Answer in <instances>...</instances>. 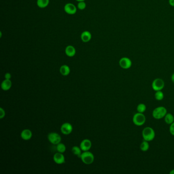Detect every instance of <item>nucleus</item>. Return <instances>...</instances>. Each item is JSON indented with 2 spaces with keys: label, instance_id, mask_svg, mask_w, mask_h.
I'll return each instance as SVG.
<instances>
[{
  "label": "nucleus",
  "instance_id": "f257e3e1",
  "mask_svg": "<svg viewBox=\"0 0 174 174\" xmlns=\"http://www.w3.org/2000/svg\"><path fill=\"white\" fill-rule=\"evenodd\" d=\"M142 136L143 140L147 141H153L155 137V132L153 129L147 127L143 129L142 131Z\"/></svg>",
  "mask_w": 174,
  "mask_h": 174
},
{
  "label": "nucleus",
  "instance_id": "f03ea898",
  "mask_svg": "<svg viewBox=\"0 0 174 174\" xmlns=\"http://www.w3.org/2000/svg\"><path fill=\"white\" fill-rule=\"evenodd\" d=\"M167 109L164 106H159L154 109L152 112V116L156 120L164 118L167 113Z\"/></svg>",
  "mask_w": 174,
  "mask_h": 174
},
{
  "label": "nucleus",
  "instance_id": "7ed1b4c3",
  "mask_svg": "<svg viewBox=\"0 0 174 174\" xmlns=\"http://www.w3.org/2000/svg\"><path fill=\"white\" fill-rule=\"evenodd\" d=\"M133 122L137 126H141L144 125L146 121V118L143 113L137 112L133 116Z\"/></svg>",
  "mask_w": 174,
  "mask_h": 174
},
{
  "label": "nucleus",
  "instance_id": "20e7f679",
  "mask_svg": "<svg viewBox=\"0 0 174 174\" xmlns=\"http://www.w3.org/2000/svg\"><path fill=\"white\" fill-rule=\"evenodd\" d=\"M80 158L83 163L86 164H90L93 163L95 159L93 154L88 151H85L82 153Z\"/></svg>",
  "mask_w": 174,
  "mask_h": 174
},
{
  "label": "nucleus",
  "instance_id": "39448f33",
  "mask_svg": "<svg viewBox=\"0 0 174 174\" xmlns=\"http://www.w3.org/2000/svg\"><path fill=\"white\" fill-rule=\"evenodd\" d=\"M164 82L161 78L154 79L152 83V88L154 91L162 90L164 87Z\"/></svg>",
  "mask_w": 174,
  "mask_h": 174
},
{
  "label": "nucleus",
  "instance_id": "423d86ee",
  "mask_svg": "<svg viewBox=\"0 0 174 174\" xmlns=\"http://www.w3.org/2000/svg\"><path fill=\"white\" fill-rule=\"evenodd\" d=\"M48 140L53 145H57L61 141L60 135L56 132L50 133L48 136Z\"/></svg>",
  "mask_w": 174,
  "mask_h": 174
},
{
  "label": "nucleus",
  "instance_id": "0eeeda50",
  "mask_svg": "<svg viewBox=\"0 0 174 174\" xmlns=\"http://www.w3.org/2000/svg\"><path fill=\"white\" fill-rule=\"evenodd\" d=\"M132 61L130 58L128 57H122L119 61V65L120 68L125 70H127L130 68L132 66Z\"/></svg>",
  "mask_w": 174,
  "mask_h": 174
},
{
  "label": "nucleus",
  "instance_id": "6e6552de",
  "mask_svg": "<svg viewBox=\"0 0 174 174\" xmlns=\"http://www.w3.org/2000/svg\"><path fill=\"white\" fill-rule=\"evenodd\" d=\"M61 131L64 135L70 134L73 131V126L69 122H65L61 127Z\"/></svg>",
  "mask_w": 174,
  "mask_h": 174
},
{
  "label": "nucleus",
  "instance_id": "1a4fd4ad",
  "mask_svg": "<svg viewBox=\"0 0 174 174\" xmlns=\"http://www.w3.org/2000/svg\"><path fill=\"white\" fill-rule=\"evenodd\" d=\"M64 9L65 12L68 15H74L77 12L76 7L72 3L66 4L64 6Z\"/></svg>",
  "mask_w": 174,
  "mask_h": 174
},
{
  "label": "nucleus",
  "instance_id": "9d476101",
  "mask_svg": "<svg viewBox=\"0 0 174 174\" xmlns=\"http://www.w3.org/2000/svg\"><path fill=\"white\" fill-rule=\"evenodd\" d=\"M91 145L92 144L91 141L88 139H85L81 142L80 147L82 151L84 152L88 151L91 148Z\"/></svg>",
  "mask_w": 174,
  "mask_h": 174
},
{
  "label": "nucleus",
  "instance_id": "9b49d317",
  "mask_svg": "<svg viewBox=\"0 0 174 174\" xmlns=\"http://www.w3.org/2000/svg\"><path fill=\"white\" fill-rule=\"evenodd\" d=\"M53 159L54 162L58 164H64L65 162V158L64 155L62 154V153L59 152L54 154Z\"/></svg>",
  "mask_w": 174,
  "mask_h": 174
},
{
  "label": "nucleus",
  "instance_id": "f8f14e48",
  "mask_svg": "<svg viewBox=\"0 0 174 174\" xmlns=\"http://www.w3.org/2000/svg\"><path fill=\"white\" fill-rule=\"evenodd\" d=\"M22 139L25 141H28L32 136V133L29 129H24L21 133Z\"/></svg>",
  "mask_w": 174,
  "mask_h": 174
},
{
  "label": "nucleus",
  "instance_id": "ddd939ff",
  "mask_svg": "<svg viewBox=\"0 0 174 174\" xmlns=\"http://www.w3.org/2000/svg\"><path fill=\"white\" fill-rule=\"evenodd\" d=\"M12 86V82L10 80L8 79H5L3 81L2 83L1 84V87L3 90L7 91L10 89L11 87Z\"/></svg>",
  "mask_w": 174,
  "mask_h": 174
},
{
  "label": "nucleus",
  "instance_id": "4468645a",
  "mask_svg": "<svg viewBox=\"0 0 174 174\" xmlns=\"http://www.w3.org/2000/svg\"><path fill=\"white\" fill-rule=\"evenodd\" d=\"M81 38L84 42H89L91 39V33L89 31H84L81 34Z\"/></svg>",
  "mask_w": 174,
  "mask_h": 174
},
{
  "label": "nucleus",
  "instance_id": "2eb2a0df",
  "mask_svg": "<svg viewBox=\"0 0 174 174\" xmlns=\"http://www.w3.org/2000/svg\"><path fill=\"white\" fill-rule=\"evenodd\" d=\"M65 52L67 56L68 57H73L76 54V49L72 46H68L66 47L65 50Z\"/></svg>",
  "mask_w": 174,
  "mask_h": 174
},
{
  "label": "nucleus",
  "instance_id": "dca6fc26",
  "mask_svg": "<svg viewBox=\"0 0 174 174\" xmlns=\"http://www.w3.org/2000/svg\"><path fill=\"white\" fill-rule=\"evenodd\" d=\"M70 71L71 70L70 67L66 65H63L60 67V74L64 76H66L69 75V74L70 73Z\"/></svg>",
  "mask_w": 174,
  "mask_h": 174
},
{
  "label": "nucleus",
  "instance_id": "f3484780",
  "mask_svg": "<svg viewBox=\"0 0 174 174\" xmlns=\"http://www.w3.org/2000/svg\"><path fill=\"white\" fill-rule=\"evenodd\" d=\"M164 121L168 125L172 124L174 122V116L173 114L170 113H167L164 116Z\"/></svg>",
  "mask_w": 174,
  "mask_h": 174
},
{
  "label": "nucleus",
  "instance_id": "a211bd4d",
  "mask_svg": "<svg viewBox=\"0 0 174 174\" xmlns=\"http://www.w3.org/2000/svg\"><path fill=\"white\" fill-rule=\"evenodd\" d=\"M49 0H38L37 1V5L40 8H44L48 6L49 4Z\"/></svg>",
  "mask_w": 174,
  "mask_h": 174
},
{
  "label": "nucleus",
  "instance_id": "6ab92c4d",
  "mask_svg": "<svg viewBox=\"0 0 174 174\" xmlns=\"http://www.w3.org/2000/svg\"><path fill=\"white\" fill-rule=\"evenodd\" d=\"M150 145L149 141L143 140L140 145V149L141 151L143 152H147L149 149Z\"/></svg>",
  "mask_w": 174,
  "mask_h": 174
},
{
  "label": "nucleus",
  "instance_id": "aec40b11",
  "mask_svg": "<svg viewBox=\"0 0 174 174\" xmlns=\"http://www.w3.org/2000/svg\"><path fill=\"white\" fill-rule=\"evenodd\" d=\"M81 148H79L77 146H74L72 148V151L75 155L77 156V157L79 158L81 157Z\"/></svg>",
  "mask_w": 174,
  "mask_h": 174
},
{
  "label": "nucleus",
  "instance_id": "412c9836",
  "mask_svg": "<svg viewBox=\"0 0 174 174\" xmlns=\"http://www.w3.org/2000/svg\"><path fill=\"white\" fill-rule=\"evenodd\" d=\"M137 111L139 113H143L147 109V107L145 104L140 103L137 106Z\"/></svg>",
  "mask_w": 174,
  "mask_h": 174
},
{
  "label": "nucleus",
  "instance_id": "4be33fe9",
  "mask_svg": "<svg viewBox=\"0 0 174 174\" xmlns=\"http://www.w3.org/2000/svg\"><path fill=\"white\" fill-rule=\"evenodd\" d=\"M155 98L157 101H161L164 99V93L161 90H159V91H156L155 93Z\"/></svg>",
  "mask_w": 174,
  "mask_h": 174
},
{
  "label": "nucleus",
  "instance_id": "5701e85b",
  "mask_svg": "<svg viewBox=\"0 0 174 174\" xmlns=\"http://www.w3.org/2000/svg\"><path fill=\"white\" fill-rule=\"evenodd\" d=\"M56 149L58 152L61 153H63L64 152L66 151V147L65 145L63 143H60L57 145Z\"/></svg>",
  "mask_w": 174,
  "mask_h": 174
},
{
  "label": "nucleus",
  "instance_id": "b1692460",
  "mask_svg": "<svg viewBox=\"0 0 174 174\" xmlns=\"http://www.w3.org/2000/svg\"><path fill=\"white\" fill-rule=\"evenodd\" d=\"M86 5L84 1L82 2H79V3L78 4V8L80 10H84L86 8Z\"/></svg>",
  "mask_w": 174,
  "mask_h": 174
},
{
  "label": "nucleus",
  "instance_id": "393cba45",
  "mask_svg": "<svg viewBox=\"0 0 174 174\" xmlns=\"http://www.w3.org/2000/svg\"><path fill=\"white\" fill-rule=\"evenodd\" d=\"M5 116V111L2 108H0V118L2 119Z\"/></svg>",
  "mask_w": 174,
  "mask_h": 174
},
{
  "label": "nucleus",
  "instance_id": "a878e982",
  "mask_svg": "<svg viewBox=\"0 0 174 174\" xmlns=\"http://www.w3.org/2000/svg\"><path fill=\"white\" fill-rule=\"evenodd\" d=\"M170 132L172 135L174 136V122L170 125Z\"/></svg>",
  "mask_w": 174,
  "mask_h": 174
},
{
  "label": "nucleus",
  "instance_id": "bb28decb",
  "mask_svg": "<svg viewBox=\"0 0 174 174\" xmlns=\"http://www.w3.org/2000/svg\"><path fill=\"white\" fill-rule=\"evenodd\" d=\"M5 79H8V80H10L11 78V75L9 73H7L5 75Z\"/></svg>",
  "mask_w": 174,
  "mask_h": 174
},
{
  "label": "nucleus",
  "instance_id": "cd10ccee",
  "mask_svg": "<svg viewBox=\"0 0 174 174\" xmlns=\"http://www.w3.org/2000/svg\"><path fill=\"white\" fill-rule=\"evenodd\" d=\"M169 4L171 6L174 7V0H169Z\"/></svg>",
  "mask_w": 174,
  "mask_h": 174
},
{
  "label": "nucleus",
  "instance_id": "c85d7f7f",
  "mask_svg": "<svg viewBox=\"0 0 174 174\" xmlns=\"http://www.w3.org/2000/svg\"><path fill=\"white\" fill-rule=\"evenodd\" d=\"M171 80L174 83V73L172 74V76H171Z\"/></svg>",
  "mask_w": 174,
  "mask_h": 174
},
{
  "label": "nucleus",
  "instance_id": "c756f323",
  "mask_svg": "<svg viewBox=\"0 0 174 174\" xmlns=\"http://www.w3.org/2000/svg\"><path fill=\"white\" fill-rule=\"evenodd\" d=\"M170 174H174V170H172V171L170 172Z\"/></svg>",
  "mask_w": 174,
  "mask_h": 174
},
{
  "label": "nucleus",
  "instance_id": "7c9ffc66",
  "mask_svg": "<svg viewBox=\"0 0 174 174\" xmlns=\"http://www.w3.org/2000/svg\"><path fill=\"white\" fill-rule=\"evenodd\" d=\"M77 1H78V2H82V1H84L85 0H76Z\"/></svg>",
  "mask_w": 174,
  "mask_h": 174
}]
</instances>
